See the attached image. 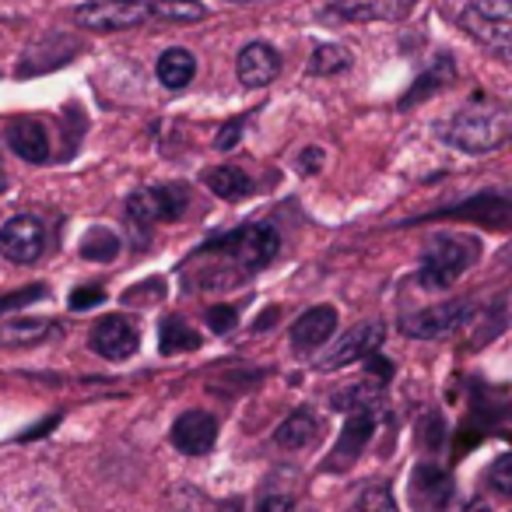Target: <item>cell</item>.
<instances>
[{
    "instance_id": "1",
    "label": "cell",
    "mask_w": 512,
    "mask_h": 512,
    "mask_svg": "<svg viewBox=\"0 0 512 512\" xmlns=\"http://www.w3.org/2000/svg\"><path fill=\"white\" fill-rule=\"evenodd\" d=\"M200 253L211 260H225V278L242 281L246 274L274 264V256L281 253V235L271 221H249V225H239L200 246Z\"/></svg>"
},
{
    "instance_id": "2",
    "label": "cell",
    "mask_w": 512,
    "mask_h": 512,
    "mask_svg": "<svg viewBox=\"0 0 512 512\" xmlns=\"http://www.w3.org/2000/svg\"><path fill=\"white\" fill-rule=\"evenodd\" d=\"M449 148L467 155H491L512 141V109L509 106H467L449 116L442 127Z\"/></svg>"
},
{
    "instance_id": "3",
    "label": "cell",
    "mask_w": 512,
    "mask_h": 512,
    "mask_svg": "<svg viewBox=\"0 0 512 512\" xmlns=\"http://www.w3.org/2000/svg\"><path fill=\"white\" fill-rule=\"evenodd\" d=\"M481 242L474 235L463 232H435L428 239L425 253H421L418 267V285L432 288V292H446L460 281V274H467L477 264Z\"/></svg>"
},
{
    "instance_id": "4",
    "label": "cell",
    "mask_w": 512,
    "mask_h": 512,
    "mask_svg": "<svg viewBox=\"0 0 512 512\" xmlns=\"http://www.w3.org/2000/svg\"><path fill=\"white\" fill-rule=\"evenodd\" d=\"M460 25L495 57L512 60V0H470Z\"/></svg>"
},
{
    "instance_id": "5",
    "label": "cell",
    "mask_w": 512,
    "mask_h": 512,
    "mask_svg": "<svg viewBox=\"0 0 512 512\" xmlns=\"http://www.w3.org/2000/svg\"><path fill=\"white\" fill-rule=\"evenodd\" d=\"M190 207V190L183 183H169V186H151L141 190L127 200V218L134 232H148L155 221H179L183 211Z\"/></svg>"
},
{
    "instance_id": "6",
    "label": "cell",
    "mask_w": 512,
    "mask_h": 512,
    "mask_svg": "<svg viewBox=\"0 0 512 512\" xmlns=\"http://www.w3.org/2000/svg\"><path fill=\"white\" fill-rule=\"evenodd\" d=\"M148 18H155V8L144 0H88L74 11V22L88 32H123L137 29Z\"/></svg>"
},
{
    "instance_id": "7",
    "label": "cell",
    "mask_w": 512,
    "mask_h": 512,
    "mask_svg": "<svg viewBox=\"0 0 512 512\" xmlns=\"http://www.w3.org/2000/svg\"><path fill=\"white\" fill-rule=\"evenodd\" d=\"M46 253V228L36 214H15L0 225V256L18 267L36 264Z\"/></svg>"
},
{
    "instance_id": "8",
    "label": "cell",
    "mask_w": 512,
    "mask_h": 512,
    "mask_svg": "<svg viewBox=\"0 0 512 512\" xmlns=\"http://www.w3.org/2000/svg\"><path fill=\"white\" fill-rule=\"evenodd\" d=\"M418 0H334L320 11L323 22L362 25V22H404Z\"/></svg>"
},
{
    "instance_id": "9",
    "label": "cell",
    "mask_w": 512,
    "mask_h": 512,
    "mask_svg": "<svg viewBox=\"0 0 512 512\" xmlns=\"http://www.w3.org/2000/svg\"><path fill=\"white\" fill-rule=\"evenodd\" d=\"M470 316V302H442V306H428L418 313L400 316V334L414 337V341H435V337H449L463 320Z\"/></svg>"
},
{
    "instance_id": "10",
    "label": "cell",
    "mask_w": 512,
    "mask_h": 512,
    "mask_svg": "<svg viewBox=\"0 0 512 512\" xmlns=\"http://www.w3.org/2000/svg\"><path fill=\"white\" fill-rule=\"evenodd\" d=\"M386 341V330L379 320H369V323H358L355 330L341 337V341L330 348V355L320 362V372H337V369H348V365L362 362V358L376 355L379 344Z\"/></svg>"
},
{
    "instance_id": "11",
    "label": "cell",
    "mask_w": 512,
    "mask_h": 512,
    "mask_svg": "<svg viewBox=\"0 0 512 512\" xmlns=\"http://www.w3.org/2000/svg\"><path fill=\"white\" fill-rule=\"evenodd\" d=\"M88 344H92L95 355L109 358V362H123V358H130L137 348H141V334H137L134 320L130 316H102L99 323L92 327V334H88Z\"/></svg>"
},
{
    "instance_id": "12",
    "label": "cell",
    "mask_w": 512,
    "mask_h": 512,
    "mask_svg": "<svg viewBox=\"0 0 512 512\" xmlns=\"http://www.w3.org/2000/svg\"><path fill=\"white\" fill-rule=\"evenodd\" d=\"M407 498L414 512H446V505L453 502V477L439 463H418L407 484Z\"/></svg>"
},
{
    "instance_id": "13",
    "label": "cell",
    "mask_w": 512,
    "mask_h": 512,
    "mask_svg": "<svg viewBox=\"0 0 512 512\" xmlns=\"http://www.w3.org/2000/svg\"><path fill=\"white\" fill-rule=\"evenodd\" d=\"M372 432H376V411L348 414V421L341 428V439H337V446L327 456V470H348L372 442Z\"/></svg>"
},
{
    "instance_id": "14",
    "label": "cell",
    "mask_w": 512,
    "mask_h": 512,
    "mask_svg": "<svg viewBox=\"0 0 512 512\" xmlns=\"http://www.w3.org/2000/svg\"><path fill=\"white\" fill-rule=\"evenodd\" d=\"M435 218H460V221H481L488 228H512V193H477L467 204L446 207Z\"/></svg>"
},
{
    "instance_id": "15",
    "label": "cell",
    "mask_w": 512,
    "mask_h": 512,
    "mask_svg": "<svg viewBox=\"0 0 512 512\" xmlns=\"http://www.w3.org/2000/svg\"><path fill=\"white\" fill-rule=\"evenodd\" d=\"M218 442V421L207 411H186L172 425V446L186 456H207Z\"/></svg>"
},
{
    "instance_id": "16",
    "label": "cell",
    "mask_w": 512,
    "mask_h": 512,
    "mask_svg": "<svg viewBox=\"0 0 512 512\" xmlns=\"http://www.w3.org/2000/svg\"><path fill=\"white\" fill-rule=\"evenodd\" d=\"M235 74H239L242 88H267L281 74V57L271 43H249L242 46L239 60H235Z\"/></svg>"
},
{
    "instance_id": "17",
    "label": "cell",
    "mask_w": 512,
    "mask_h": 512,
    "mask_svg": "<svg viewBox=\"0 0 512 512\" xmlns=\"http://www.w3.org/2000/svg\"><path fill=\"white\" fill-rule=\"evenodd\" d=\"M337 330V309L334 306H313L292 323V348L295 351H316L334 337Z\"/></svg>"
},
{
    "instance_id": "18",
    "label": "cell",
    "mask_w": 512,
    "mask_h": 512,
    "mask_svg": "<svg viewBox=\"0 0 512 512\" xmlns=\"http://www.w3.org/2000/svg\"><path fill=\"white\" fill-rule=\"evenodd\" d=\"M4 137H8V148L29 165L50 162V134L39 120H15Z\"/></svg>"
},
{
    "instance_id": "19",
    "label": "cell",
    "mask_w": 512,
    "mask_h": 512,
    "mask_svg": "<svg viewBox=\"0 0 512 512\" xmlns=\"http://www.w3.org/2000/svg\"><path fill=\"white\" fill-rule=\"evenodd\" d=\"M200 179H204L207 190L218 193V197L228 200V204H239V200L253 197V190H256L253 176H249L242 165H218V169H207Z\"/></svg>"
},
{
    "instance_id": "20",
    "label": "cell",
    "mask_w": 512,
    "mask_h": 512,
    "mask_svg": "<svg viewBox=\"0 0 512 512\" xmlns=\"http://www.w3.org/2000/svg\"><path fill=\"white\" fill-rule=\"evenodd\" d=\"M453 81H456V64L449 53H442V57H435L432 71L421 74V78L411 85V92L400 99V109H411V106H418V102H425L428 95H439L442 88H449Z\"/></svg>"
},
{
    "instance_id": "21",
    "label": "cell",
    "mask_w": 512,
    "mask_h": 512,
    "mask_svg": "<svg viewBox=\"0 0 512 512\" xmlns=\"http://www.w3.org/2000/svg\"><path fill=\"white\" fill-rule=\"evenodd\" d=\"M316 435H320V418H316L309 407H299V411H292L285 421L278 425V432H274V442H278L281 449H306L316 442Z\"/></svg>"
},
{
    "instance_id": "22",
    "label": "cell",
    "mask_w": 512,
    "mask_h": 512,
    "mask_svg": "<svg viewBox=\"0 0 512 512\" xmlns=\"http://www.w3.org/2000/svg\"><path fill=\"white\" fill-rule=\"evenodd\" d=\"M53 330H57V323H53V320H39V316H22V320L0 323V351L32 348V344L46 341Z\"/></svg>"
},
{
    "instance_id": "23",
    "label": "cell",
    "mask_w": 512,
    "mask_h": 512,
    "mask_svg": "<svg viewBox=\"0 0 512 512\" xmlns=\"http://www.w3.org/2000/svg\"><path fill=\"white\" fill-rule=\"evenodd\" d=\"M155 74L169 92H183L193 81V74H197V57L190 50H183V46H172V50H165L158 57Z\"/></svg>"
},
{
    "instance_id": "24",
    "label": "cell",
    "mask_w": 512,
    "mask_h": 512,
    "mask_svg": "<svg viewBox=\"0 0 512 512\" xmlns=\"http://www.w3.org/2000/svg\"><path fill=\"white\" fill-rule=\"evenodd\" d=\"M123 242L116 232H109L106 225H95L85 232V239H81V256L85 260H92V264H113L116 256H120Z\"/></svg>"
},
{
    "instance_id": "25",
    "label": "cell",
    "mask_w": 512,
    "mask_h": 512,
    "mask_svg": "<svg viewBox=\"0 0 512 512\" xmlns=\"http://www.w3.org/2000/svg\"><path fill=\"white\" fill-rule=\"evenodd\" d=\"M158 344H162V355H183V351L200 348V334L186 320L169 316V320L162 323V337H158Z\"/></svg>"
},
{
    "instance_id": "26",
    "label": "cell",
    "mask_w": 512,
    "mask_h": 512,
    "mask_svg": "<svg viewBox=\"0 0 512 512\" xmlns=\"http://www.w3.org/2000/svg\"><path fill=\"white\" fill-rule=\"evenodd\" d=\"M351 67V50H344V46L337 43H323L313 50V57H309V74H320V78H330V74H341Z\"/></svg>"
},
{
    "instance_id": "27",
    "label": "cell",
    "mask_w": 512,
    "mask_h": 512,
    "mask_svg": "<svg viewBox=\"0 0 512 512\" xmlns=\"http://www.w3.org/2000/svg\"><path fill=\"white\" fill-rule=\"evenodd\" d=\"M151 8H155V18H165V22H200L207 15L197 0H158Z\"/></svg>"
},
{
    "instance_id": "28",
    "label": "cell",
    "mask_w": 512,
    "mask_h": 512,
    "mask_svg": "<svg viewBox=\"0 0 512 512\" xmlns=\"http://www.w3.org/2000/svg\"><path fill=\"white\" fill-rule=\"evenodd\" d=\"M355 512H400V509H397L393 491L379 481V484H365L362 495H358V502H355Z\"/></svg>"
},
{
    "instance_id": "29",
    "label": "cell",
    "mask_w": 512,
    "mask_h": 512,
    "mask_svg": "<svg viewBox=\"0 0 512 512\" xmlns=\"http://www.w3.org/2000/svg\"><path fill=\"white\" fill-rule=\"evenodd\" d=\"M256 512H299V498H295V491L278 488V484H267V488L260 491Z\"/></svg>"
},
{
    "instance_id": "30",
    "label": "cell",
    "mask_w": 512,
    "mask_h": 512,
    "mask_svg": "<svg viewBox=\"0 0 512 512\" xmlns=\"http://www.w3.org/2000/svg\"><path fill=\"white\" fill-rule=\"evenodd\" d=\"M488 484L498 495H512V453H502L488 467Z\"/></svg>"
},
{
    "instance_id": "31",
    "label": "cell",
    "mask_w": 512,
    "mask_h": 512,
    "mask_svg": "<svg viewBox=\"0 0 512 512\" xmlns=\"http://www.w3.org/2000/svg\"><path fill=\"white\" fill-rule=\"evenodd\" d=\"M39 299H46V288L43 285H29V288H22V292L0 295V316L15 313V309L29 306V302H39Z\"/></svg>"
},
{
    "instance_id": "32",
    "label": "cell",
    "mask_w": 512,
    "mask_h": 512,
    "mask_svg": "<svg viewBox=\"0 0 512 512\" xmlns=\"http://www.w3.org/2000/svg\"><path fill=\"white\" fill-rule=\"evenodd\" d=\"M207 327H211L214 334H232V330L239 327V309L235 306H211L207 309Z\"/></svg>"
},
{
    "instance_id": "33",
    "label": "cell",
    "mask_w": 512,
    "mask_h": 512,
    "mask_svg": "<svg viewBox=\"0 0 512 512\" xmlns=\"http://www.w3.org/2000/svg\"><path fill=\"white\" fill-rule=\"evenodd\" d=\"M102 302H106V292H102L99 285H81V288H74V292H71V309H74V313H85V309L102 306Z\"/></svg>"
},
{
    "instance_id": "34",
    "label": "cell",
    "mask_w": 512,
    "mask_h": 512,
    "mask_svg": "<svg viewBox=\"0 0 512 512\" xmlns=\"http://www.w3.org/2000/svg\"><path fill=\"white\" fill-rule=\"evenodd\" d=\"M246 120H249V116H239V120L225 123V127L218 130V141H214V148H218V151L235 148V144H239V137H242V127H246Z\"/></svg>"
},
{
    "instance_id": "35",
    "label": "cell",
    "mask_w": 512,
    "mask_h": 512,
    "mask_svg": "<svg viewBox=\"0 0 512 512\" xmlns=\"http://www.w3.org/2000/svg\"><path fill=\"white\" fill-rule=\"evenodd\" d=\"M365 362H369V376H372V379H376V383H379V386H383V383H386V379H390V376H393V365H390V362H386V358H379V355H369V358H365Z\"/></svg>"
},
{
    "instance_id": "36",
    "label": "cell",
    "mask_w": 512,
    "mask_h": 512,
    "mask_svg": "<svg viewBox=\"0 0 512 512\" xmlns=\"http://www.w3.org/2000/svg\"><path fill=\"white\" fill-rule=\"evenodd\" d=\"M299 165H302V172H306V176L320 172L323 169V151L320 148H306V151H302V158H299Z\"/></svg>"
},
{
    "instance_id": "37",
    "label": "cell",
    "mask_w": 512,
    "mask_h": 512,
    "mask_svg": "<svg viewBox=\"0 0 512 512\" xmlns=\"http://www.w3.org/2000/svg\"><path fill=\"white\" fill-rule=\"evenodd\" d=\"M57 414H53V418H46L43 421V425H36V428H29V432H25L22 435V442H29V439H39V435H46V432H50V428H57Z\"/></svg>"
},
{
    "instance_id": "38",
    "label": "cell",
    "mask_w": 512,
    "mask_h": 512,
    "mask_svg": "<svg viewBox=\"0 0 512 512\" xmlns=\"http://www.w3.org/2000/svg\"><path fill=\"white\" fill-rule=\"evenodd\" d=\"M218 512H239V505H232V502H228V505H221Z\"/></svg>"
},
{
    "instance_id": "39",
    "label": "cell",
    "mask_w": 512,
    "mask_h": 512,
    "mask_svg": "<svg viewBox=\"0 0 512 512\" xmlns=\"http://www.w3.org/2000/svg\"><path fill=\"white\" fill-rule=\"evenodd\" d=\"M4 186H8V176H4V172H0V193H4Z\"/></svg>"
}]
</instances>
